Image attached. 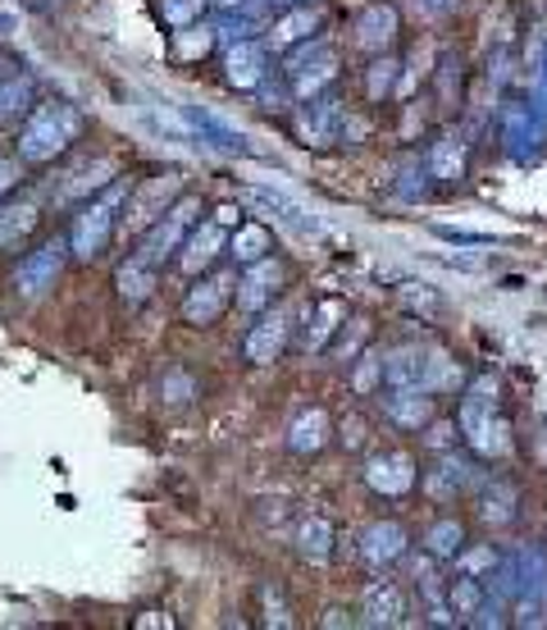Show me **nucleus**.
<instances>
[{"mask_svg":"<svg viewBox=\"0 0 547 630\" xmlns=\"http://www.w3.org/2000/svg\"><path fill=\"white\" fill-rule=\"evenodd\" d=\"M128 197H133V183L119 179L110 188H100L96 197H87L83 206H78L73 224H69V251H73V261H96L100 251L110 247L115 229L123 224V211H128Z\"/></svg>","mask_w":547,"mask_h":630,"instance_id":"1","label":"nucleus"},{"mask_svg":"<svg viewBox=\"0 0 547 630\" xmlns=\"http://www.w3.org/2000/svg\"><path fill=\"white\" fill-rule=\"evenodd\" d=\"M78 129H83V115H78L69 100H41V106L28 110L19 133V161L23 165H46L69 151V142H78Z\"/></svg>","mask_w":547,"mask_h":630,"instance_id":"2","label":"nucleus"},{"mask_svg":"<svg viewBox=\"0 0 547 630\" xmlns=\"http://www.w3.org/2000/svg\"><path fill=\"white\" fill-rule=\"evenodd\" d=\"M197 211H201V201L197 197H178L174 206L151 224V229L138 238V247H133V257H142L146 265H155V270H165V261H178V247H182V238L192 234V224H197Z\"/></svg>","mask_w":547,"mask_h":630,"instance_id":"3","label":"nucleus"},{"mask_svg":"<svg viewBox=\"0 0 547 630\" xmlns=\"http://www.w3.org/2000/svg\"><path fill=\"white\" fill-rule=\"evenodd\" d=\"M73 257L69 251V234L64 238H50V242H41L37 251H28V257L19 261V270H14V293L19 297H41V293H50L56 288V280L64 274V261Z\"/></svg>","mask_w":547,"mask_h":630,"instance_id":"4","label":"nucleus"},{"mask_svg":"<svg viewBox=\"0 0 547 630\" xmlns=\"http://www.w3.org/2000/svg\"><path fill=\"white\" fill-rule=\"evenodd\" d=\"M119 179V161L115 156H92V161H78L60 188H56V206H83L87 197H96L100 188H110Z\"/></svg>","mask_w":547,"mask_h":630,"instance_id":"5","label":"nucleus"},{"mask_svg":"<svg viewBox=\"0 0 547 630\" xmlns=\"http://www.w3.org/2000/svg\"><path fill=\"white\" fill-rule=\"evenodd\" d=\"M233 284H238V274H205V280H197V284L188 288V297H182V320H188L192 330L215 324V320L228 311Z\"/></svg>","mask_w":547,"mask_h":630,"instance_id":"6","label":"nucleus"},{"mask_svg":"<svg viewBox=\"0 0 547 630\" xmlns=\"http://www.w3.org/2000/svg\"><path fill=\"white\" fill-rule=\"evenodd\" d=\"M228 251V234L219 219H205V224H192V234L182 238L178 247V270L182 274H205L219 257Z\"/></svg>","mask_w":547,"mask_h":630,"instance_id":"7","label":"nucleus"},{"mask_svg":"<svg viewBox=\"0 0 547 630\" xmlns=\"http://www.w3.org/2000/svg\"><path fill=\"white\" fill-rule=\"evenodd\" d=\"M265 69H270V60H265V46L260 41H228L224 46V83L228 87H238V92H251V87H260L265 83Z\"/></svg>","mask_w":547,"mask_h":630,"instance_id":"8","label":"nucleus"},{"mask_svg":"<svg viewBox=\"0 0 547 630\" xmlns=\"http://www.w3.org/2000/svg\"><path fill=\"white\" fill-rule=\"evenodd\" d=\"M283 347H288V316H283V311L260 316L251 330H247V343H242V352H247L251 366H270V361H278Z\"/></svg>","mask_w":547,"mask_h":630,"instance_id":"9","label":"nucleus"},{"mask_svg":"<svg viewBox=\"0 0 547 630\" xmlns=\"http://www.w3.org/2000/svg\"><path fill=\"white\" fill-rule=\"evenodd\" d=\"M178 188V179H151L142 192H133L128 197V215H123V229L128 234H146L155 219H160L174 201H169V192Z\"/></svg>","mask_w":547,"mask_h":630,"instance_id":"10","label":"nucleus"},{"mask_svg":"<svg viewBox=\"0 0 547 630\" xmlns=\"http://www.w3.org/2000/svg\"><path fill=\"white\" fill-rule=\"evenodd\" d=\"M278 284H283V265H274L270 257L247 265V274L238 280V307L242 311H265L274 301V293H278Z\"/></svg>","mask_w":547,"mask_h":630,"instance_id":"11","label":"nucleus"},{"mask_svg":"<svg viewBox=\"0 0 547 630\" xmlns=\"http://www.w3.org/2000/svg\"><path fill=\"white\" fill-rule=\"evenodd\" d=\"M155 284H160V270L155 265H146L142 257H128L119 261V270H115V288H119V301L123 307H142V301L155 293Z\"/></svg>","mask_w":547,"mask_h":630,"instance_id":"12","label":"nucleus"},{"mask_svg":"<svg viewBox=\"0 0 547 630\" xmlns=\"http://www.w3.org/2000/svg\"><path fill=\"white\" fill-rule=\"evenodd\" d=\"M242 201H251V206H260V211H270L278 224H288V229H297V234H316V219H310L293 197H283V192H274V188L247 183V188H242Z\"/></svg>","mask_w":547,"mask_h":630,"instance_id":"13","label":"nucleus"},{"mask_svg":"<svg viewBox=\"0 0 547 630\" xmlns=\"http://www.w3.org/2000/svg\"><path fill=\"white\" fill-rule=\"evenodd\" d=\"M37 219H41V211H37L33 197L14 201V206H0V251H19L28 242V234L37 229Z\"/></svg>","mask_w":547,"mask_h":630,"instance_id":"14","label":"nucleus"},{"mask_svg":"<svg viewBox=\"0 0 547 630\" xmlns=\"http://www.w3.org/2000/svg\"><path fill=\"white\" fill-rule=\"evenodd\" d=\"M228 257L238 265H255L270 257V229L265 224H238V234L228 238Z\"/></svg>","mask_w":547,"mask_h":630,"instance_id":"15","label":"nucleus"},{"mask_svg":"<svg viewBox=\"0 0 547 630\" xmlns=\"http://www.w3.org/2000/svg\"><path fill=\"white\" fill-rule=\"evenodd\" d=\"M33 110V79L28 73H0V123Z\"/></svg>","mask_w":547,"mask_h":630,"instance_id":"16","label":"nucleus"},{"mask_svg":"<svg viewBox=\"0 0 547 630\" xmlns=\"http://www.w3.org/2000/svg\"><path fill=\"white\" fill-rule=\"evenodd\" d=\"M324 435H329L324 412H301V416L293 420V430H288V448H293V452H320V448H324Z\"/></svg>","mask_w":547,"mask_h":630,"instance_id":"17","label":"nucleus"},{"mask_svg":"<svg viewBox=\"0 0 547 630\" xmlns=\"http://www.w3.org/2000/svg\"><path fill=\"white\" fill-rule=\"evenodd\" d=\"M310 28H316V14H310V10H288V14H283L274 28H270V46L283 50V46H293V41L310 37Z\"/></svg>","mask_w":547,"mask_h":630,"instance_id":"18","label":"nucleus"},{"mask_svg":"<svg viewBox=\"0 0 547 630\" xmlns=\"http://www.w3.org/2000/svg\"><path fill=\"white\" fill-rule=\"evenodd\" d=\"M205 5H211V0H155V10H160L165 28H174V33H182V28H192V23H201Z\"/></svg>","mask_w":547,"mask_h":630,"instance_id":"19","label":"nucleus"},{"mask_svg":"<svg viewBox=\"0 0 547 630\" xmlns=\"http://www.w3.org/2000/svg\"><path fill=\"white\" fill-rule=\"evenodd\" d=\"M297 552H301V558H310V562H324V558H329V525H324L320 516L301 521V531H297Z\"/></svg>","mask_w":547,"mask_h":630,"instance_id":"20","label":"nucleus"},{"mask_svg":"<svg viewBox=\"0 0 547 630\" xmlns=\"http://www.w3.org/2000/svg\"><path fill=\"white\" fill-rule=\"evenodd\" d=\"M365 613H370V621H402V598L393 585H374L370 594H365Z\"/></svg>","mask_w":547,"mask_h":630,"instance_id":"21","label":"nucleus"},{"mask_svg":"<svg viewBox=\"0 0 547 630\" xmlns=\"http://www.w3.org/2000/svg\"><path fill=\"white\" fill-rule=\"evenodd\" d=\"M406 466H411L406 457H388V462H374L370 480H374L379 489H388V494H397V489H406V485H411V471H406Z\"/></svg>","mask_w":547,"mask_h":630,"instance_id":"22","label":"nucleus"},{"mask_svg":"<svg viewBox=\"0 0 547 630\" xmlns=\"http://www.w3.org/2000/svg\"><path fill=\"white\" fill-rule=\"evenodd\" d=\"M397 548H402V531H397V525H379V531H370L365 558H370V562H388V558H397Z\"/></svg>","mask_w":547,"mask_h":630,"instance_id":"23","label":"nucleus"},{"mask_svg":"<svg viewBox=\"0 0 547 630\" xmlns=\"http://www.w3.org/2000/svg\"><path fill=\"white\" fill-rule=\"evenodd\" d=\"M197 384H192V375L188 370H169L165 380H160V402H169V407H182V402H192Z\"/></svg>","mask_w":547,"mask_h":630,"instance_id":"24","label":"nucleus"},{"mask_svg":"<svg viewBox=\"0 0 547 630\" xmlns=\"http://www.w3.org/2000/svg\"><path fill=\"white\" fill-rule=\"evenodd\" d=\"M388 37H393V14H388V10H374L370 19H365L360 41H365V46H379V41H388Z\"/></svg>","mask_w":547,"mask_h":630,"instance_id":"25","label":"nucleus"},{"mask_svg":"<svg viewBox=\"0 0 547 630\" xmlns=\"http://www.w3.org/2000/svg\"><path fill=\"white\" fill-rule=\"evenodd\" d=\"M211 46H215V28H201V37H188V28L178 33V56H182V60H197V56H205Z\"/></svg>","mask_w":547,"mask_h":630,"instance_id":"26","label":"nucleus"},{"mask_svg":"<svg viewBox=\"0 0 547 630\" xmlns=\"http://www.w3.org/2000/svg\"><path fill=\"white\" fill-rule=\"evenodd\" d=\"M19 179H23V161H19V156H5V161H0V206H5V197L14 192Z\"/></svg>","mask_w":547,"mask_h":630,"instance_id":"27","label":"nucleus"},{"mask_svg":"<svg viewBox=\"0 0 547 630\" xmlns=\"http://www.w3.org/2000/svg\"><path fill=\"white\" fill-rule=\"evenodd\" d=\"M260 598H265V626H293L288 603H283L274 590H260Z\"/></svg>","mask_w":547,"mask_h":630,"instance_id":"28","label":"nucleus"},{"mask_svg":"<svg viewBox=\"0 0 547 630\" xmlns=\"http://www.w3.org/2000/svg\"><path fill=\"white\" fill-rule=\"evenodd\" d=\"M238 215H242V211H238V206H224V211H219V215H215V219H219V224H238Z\"/></svg>","mask_w":547,"mask_h":630,"instance_id":"29","label":"nucleus"},{"mask_svg":"<svg viewBox=\"0 0 547 630\" xmlns=\"http://www.w3.org/2000/svg\"><path fill=\"white\" fill-rule=\"evenodd\" d=\"M265 5H301V0H265Z\"/></svg>","mask_w":547,"mask_h":630,"instance_id":"30","label":"nucleus"}]
</instances>
